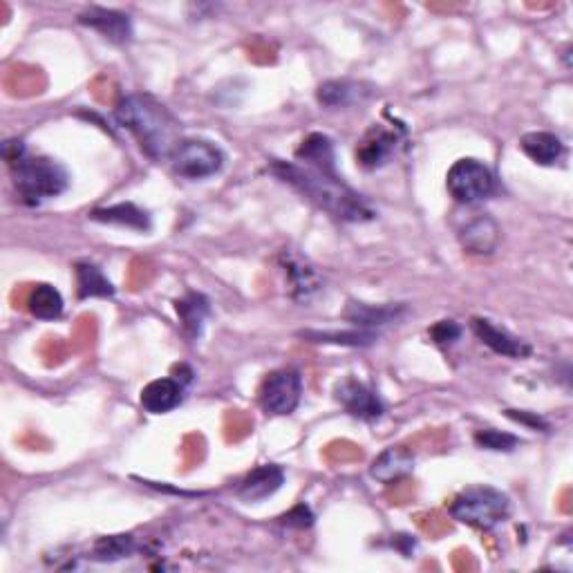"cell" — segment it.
I'll list each match as a JSON object with an SVG mask.
<instances>
[{"label":"cell","instance_id":"12","mask_svg":"<svg viewBox=\"0 0 573 573\" xmlns=\"http://www.w3.org/2000/svg\"><path fill=\"white\" fill-rule=\"evenodd\" d=\"M471 330L486 347H491L495 354L509 356V359H524L531 354V347L526 345L522 338L513 336L504 327H497L495 323L486 321V318H473Z\"/></svg>","mask_w":573,"mask_h":573},{"label":"cell","instance_id":"4","mask_svg":"<svg viewBox=\"0 0 573 573\" xmlns=\"http://www.w3.org/2000/svg\"><path fill=\"white\" fill-rule=\"evenodd\" d=\"M511 513V502L502 491L491 486H473L459 493L450 504V515L457 522L475 529L491 531Z\"/></svg>","mask_w":573,"mask_h":573},{"label":"cell","instance_id":"5","mask_svg":"<svg viewBox=\"0 0 573 573\" xmlns=\"http://www.w3.org/2000/svg\"><path fill=\"white\" fill-rule=\"evenodd\" d=\"M448 193L459 204H477L495 193V177L491 168L479 159H459L446 175Z\"/></svg>","mask_w":573,"mask_h":573},{"label":"cell","instance_id":"15","mask_svg":"<svg viewBox=\"0 0 573 573\" xmlns=\"http://www.w3.org/2000/svg\"><path fill=\"white\" fill-rule=\"evenodd\" d=\"M139 401L150 415H166L184 401V385L177 379H155L142 390Z\"/></svg>","mask_w":573,"mask_h":573},{"label":"cell","instance_id":"7","mask_svg":"<svg viewBox=\"0 0 573 573\" xmlns=\"http://www.w3.org/2000/svg\"><path fill=\"white\" fill-rule=\"evenodd\" d=\"M260 406L267 415L285 417L298 408L303 397V377L298 370L283 368L265 377L260 385Z\"/></svg>","mask_w":573,"mask_h":573},{"label":"cell","instance_id":"30","mask_svg":"<svg viewBox=\"0 0 573 573\" xmlns=\"http://www.w3.org/2000/svg\"><path fill=\"white\" fill-rule=\"evenodd\" d=\"M506 417H511L518 424L529 426L533 430H549V424L542 417L535 415V412H524V410H506Z\"/></svg>","mask_w":573,"mask_h":573},{"label":"cell","instance_id":"14","mask_svg":"<svg viewBox=\"0 0 573 573\" xmlns=\"http://www.w3.org/2000/svg\"><path fill=\"white\" fill-rule=\"evenodd\" d=\"M285 484V471L276 464H265L253 468V471L242 479L238 486V495L244 502H262L267 497L280 491Z\"/></svg>","mask_w":573,"mask_h":573},{"label":"cell","instance_id":"22","mask_svg":"<svg viewBox=\"0 0 573 573\" xmlns=\"http://www.w3.org/2000/svg\"><path fill=\"white\" fill-rule=\"evenodd\" d=\"M74 276H77V294L81 300L115 296V287H112L106 274H103L97 265H92V262H77Z\"/></svg>","mask_w":573,"mask_h":573},{"label":"cell","instance_id":"2","mask_svg":"<svg viewBox=\"0 0 573 573\" xmlns=\"http://www.w3.org/2000/svg\"><path fill=\"white\" fill-rule=\"evenodd\" d=\"M115 117L119 126L130 130L144 153L155 162L171 159L175 148L182 144L180 121L150 95L121 97L115 108Z\"/></svg>","mask_w":573,"mask_h":573},{"label":"cell","instance_id":"20","mask_svg":"<svg viewBox=\"0 0 573 573\" xmlns=\"http://www.w3.org/2000/svg\"><path fill=\"white\" fill-rule=\"evenodd\" d=\"M90 220L101 224H115V227H126L135 231L150 229V215L133 202H121L115 206H103V209L90 211Z\"/></svg>","mask_w":573,"mask_h":573},{"label":"cell","instance_id":"8","mask_svg":"<svg viewBox=\"0 0 573 573\" xmlns=\"http://www.w3.org/2000/svg\"><path fill=\"white\" fill-rule=\"evenodd\" d=\"M334 394L338 403H341V406L356 419L379 421L383 417L385 406L381 397L359 379L345 377L343 381H338Z\"/></svg>","mask_w":573,"mask_h":573},{"label":"cell","instance_id":"21","mask_svg":"<svg viewBox=\"0 0 573 573\" xmlns=\"http://www.w3.org/2000/svg\"><path fill=\"white\" fill-rule=\"evenodd\" d=\"M368 95V90H363L361 83L356 81H325L318 88V103L325 108H347L359 103Z\"/></svg>","mask_w":573,"mask_h":573},{"label":"cell","instance_id":"28","mask_svg":"<svg viewBox=\"0 0 573 573\" xmlns=\"http://www.w3.org/2000/svg\"><path fill=\"white\" fill-rule=\"evenodd\" d=\"M430 338L435 345L441 347H448V345H455L459 338H462V327L455 321H439L430 327Z\"/></svg>","mask_w":573,"mask_h":573},{"label":"cell","instance_id":"11","mask_svg":"<svg viewBox=\"0 0 573 573\" xmlns=\"http://www.w3.org/2000/svg\"><path fill=\"white\" fill-rule=\"evenodd\" d=\"M79 23L90 27V30L106 36L108 41L124 45L133 39V21L124 12L106 7H90L86 12L79 14Z\"/></svg>","mask_w":573,"mask_h":573},{"label":"cell","instance_id":"19","mask_svg":"<svg viewBox=\"0 0 573 573\" xmlns=\"http://www.w3.org/2000/svg\"><path fill=\"white\" fill-rule=\"evenodd\" d=\"M406 312L403 305H365V303H350L343 312L345 321L361 327V330H374V327L388 325L399 321L401 314Z\"/></svg>","mask_w":573,"mask_h":573},{"label":"cell","instance_id":"23","mask_svg":"<svg viewBox=\"0 0 573 573\" xmlns=\"http://www.w3.org/2000/svg\"><path fill=\"white\" fill-rule=\"evenodd\" d=\"M175 309H177V316H180V321H182L184 332L189 334L191 338L200 336L206 316L211 314L209 300H206L202 294H186L184 298L177 300Z\"/></svg>","mask_w":573,"mask_h":573},{"label":"cell","instance_id":"29","mask_svg":"<svg viewBox=\"0 0 573 573\" xmlns=\"http://www.w3.org/2000/svg\"><path fill=\"white\" fill-rule=\"evenodd\" d=\"M280 522L287 524V526H296V529H307V526L314 524V515H312V511H309V506L298 504L287 515H283Z\"/></svg>","mask_w":573,"mask_h":573},{"label":"cell","instance_id":"13","mask_svg":"<svg viewBox=\"0 0 573 573\" xmlns=\"http://www.w3.org/2000/svg\"><path fill=\"white\" fill-rule=\"evenodd\" d=\"M500 238V227H497L491 215H477L459 231V242L471 256H491L497 244H500Z\"/></svg>","mask_w":573,"mask_h":573},{"label":"cell","instance_id":"17","mask_svg":"<svg viewBox=\"0 0 573 573\" xmlns=\"http://www.w3.org/2000/svg\"><path fill=\"white\" fill-rule=\"evenodd\" d=\"M412 468H415V457H412V453H408V450L401 446H392L385 448L383 453L374 459L370 473L377 482L392 484L399 482L403 477H408L412 473Z\"/></svg>","mask_w":573,"mask_h":573},{"label":"cell","instance_id":"25","mask_svg":"<svg viewBox=\"0 0 573 573\" xmlns=\"http://www.w3.org/2000/svg\"><path fill=\"white\" fill-rule=\"evenodd\" d=\"M300 336L314 343H332V345H350V347H368L377 341V334H374V330H361V327H354V330H347V332H300Z\"/></svg>","mask_w":573,"mask_h":573},{"label":"cell","instance_id":"26","mask_svg":"<svg viewBox=\"0 0 573 573\" xmlns=\"http://www.w3.org/2000/svg\"><path fill=\"white\" fill-rule=\"evenodd\" d=\"M133 551H135L133 535H110V538H101L95 542L90 558L97 562H115L133 556Z\"/></svg>","mask_w":573,"mask_h":573},{"label":"cell","instance_id":"9","mask_svg":"<svg viewBox=\"0 0 573 573\" xmlns=\"http://www.w3.org/2000/svg\"><path fill=\"white\" fill-rule=\"evenodd\" d=\"M280 267H283L289 294L294 300L307 303L309 298L321 291L323 276L318 274V269L307 258L300 256V253L285 249L280 253Z\"/></svg>","mask_w":573,"mask_h":573},{"label":"cell","instance_id":"18","mask_svg":"<svg viewBox=\"0 0 573 573\" xmlns=\"http://www.w3.org/2000/svg\"><path fill=\"white\" fill-rule=\"evenodd\" d=\"M520 148L531 162L540 166H553L565 157V144H562V139L553 133H544V130L526 133L520 139Z\"/></svg>","mask_w":573,"mask_h":573},{"label":"cell","instance_id":"1","mask_svg":"<svg viewBox=\"0 0 573 573\" xmlns=\"http://www.w3.org/2000/svg\"><path fill=\"white\" fill-rule=\"evenodd\" d=\"M269 171L336 220L368 222L374 218L370 204L359 193L352 191L338 175L314 171V168L298 162H278V159L271 164Z\"/></svg>","mask_w":573,"mask_h":573},{"label":"cell","instance_id":"6","mask_svg":"<svg viewBox=\"0 0 573 573\" xmlns=\"http://www.w3.org/2000/svg\"><path fill=\"white\" fill-rule=\"evenodd\" d=\"M175 173L186 180H206L222 171L224 153L209 139H182L171 157Z\"/></svg>","mask_w":573,"mask_h":573},{"label":"cell","instance_id":"10","mask_svg":"<svg viewBox=\"0 0 573 573\" xmlns=\"http://www.w3.org/2000/svg\"><path fill=\"white\" fill-rule=\"evenodd\" d=\"M403 135V130H390L381 124H374L368 133L363 135L356 148V162L368 171L374 168H381L390 162V157L394 155V150L399 146V139Z\"/></svg>","mask_w":573,"mask_h":573},{"label":"cell","instance_id":"27","mask_svg":"<svg viewBox=\"0 0 573 573\" xmlns=\"http://www.w3.org/2000/svg\"><path fill=\"white\" fill-rule=\"evenodd\" d=\"M475 444L484 450H493V453H511L520 446V439L511 432L486 428L475 432Z\"/></svg>","mask_w":573,"mask_h":573},{"label":"cell","instance_id":"24","mask_svg":"<svg viewBox=\"0 0 573 573\" xmlns=\"http://www.w3.org/2000/svg\"><path fill=\"white\" fill-rule=\"evenodd\" d=\"M27 305H30L32 316L41 318V321H54V318H59L63 314V307H65L61 291L45 283L36 285L32 289Z\"/></svg>","mask_w":573,"mask_h":573},{"label":"cell","instance_id":"16","mask_svg":"<svg viewBox=\"0 0 573 573\" xmlns=\"http://www.w3.org/2000/svg\"><path fill=\"white\" fill-rule=\"evenodd\" d=\"M296 159L303 166L314 168V171H321L327 175H338L336 173L334 142L323 133H312L309 137H305L296 150Z\"/></svg>","mask_w":573,"mask_h":573},{"label":"cell","instance_id":"3","mask_svg":"<svg viewBox=\"0 0 573 573\" xmlns=\"http://www.w3.org/2000/svg\"><path fill=\"white\" fill-rule=\"evenodd\" d=\"M9 168H12L18 195L30 206H39L45 200L59 197L70 186V175L65 166L50 157H32L27 153L9 164Z\"/></svg>","mask_w":573,"mask_h":573}]
</instances>
